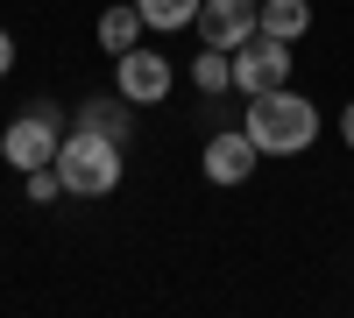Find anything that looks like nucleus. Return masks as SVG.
<instances>
[{
	"label": "nucleus",
	"mask_w": 354,
	"mask_h": 318,
	"mask_svg": "<svg viewBox=\"0 0 354 318\" xmlns=\"http://www.w3.org/2000/svg\"><path fill=\"white\" fill-rule=\"evenodd\" d=\"M340 141H347V149H354V99L340 106Z\"/></svg>",
	"instance_id": "2eb2a0df"
},
{
	"label": "nucleus",
	"mask_w": 354,
	"mask_h": 318,
	"mask_svg": "<svg viewBox=\"0 0 354 318\" xmlns=\"http://www.w3.org/2000/svg\"><path fill=\"white\" fill-rule=\"evenodd\" d=\"M142 28H149V21H142V8H135V0H121V8L100 14V50H106V57H128V50L142 43Z\"/></svg>",
	"instance_id": "1a4fd4ad"
},
{
	"label": "nucleus",
	"mask_w": 354,
	"mask_h": 318,
	"mask_svg": "<svg viewBox=\"0 0 354 318\" xmlns=\"http://www.w3.org/2000/svg\"><path fill=\"white\" fill-rule=\"evenodd\" d=\"M135 8H142V21H149V28H163V36H177V28L198 21V0H135Z\"/></svg>",
	"instance_id": "f8f14e48"
},
{
	"label": "nucleus",
	"mask_w": 354,
	"mask_h": 318,
	"mask_svg": "<svg viewBox=\"0 0 354 318\" xmlns=\"http://www.w3.org/2000/svg\"><path fill=\"white\" fill-rule=\"evenodd\" d=\"M8 71H15V36L0 28V78H8Z\"/></svg>",
	"instance_id": "4468645a"
},
{
	"label": "nucleus",
	"mask_w": 354,
	"mask_h": 318,
	"mask_svg": "<svg viewBox=\"0 0 354 318\" xmlns=\"http://www.w3.org/2000/svg\"><path fill=\"white\" fill-rule=\"evenodd\" d=\"M255 163H262V149L248 141V128H227V135L205 141V177H213V184H248Z\"/></svg>",
	"instance_id": "0eeeda50"
},
{
	"label": "nucleus",
	"mask_w": 354,
	"mask_h": 318,
	"mask_svg": "<svg viewBox=\"0 0 354 318\" xmlns=\"http://www.w3.org/2000/svg\"><path fill=\"white\" fill-rule=\"evenodd\" d=\"M192 28L213 50H234V43H248L255 28H262V0H198V21Z\"/></svg>",
	"instance_id": "423d86ee"
},
{
	"label": "nucleus",
	"mask_w": 354,
	"mask_h": 318,
	"mask_svg": "<svg viewBox=\"0 0 354 318\" xmlns=\"http://www.w3.org/2000/svg\"><path fill=\"white\" fill-rule=\"evenodd\" d=\"M71 128H93V135H106V141H135V106L121 99V92H93V99H78V113H71Z\"/></svg>",
	"instance_id": "6e6552de"
},
{
	"label": "nucleus",
	"mask_w": 354,
	"mask_h": 318,
	"mask_svg": "<svg viewBox=\"0 0 354 318\" xmlns=\"http://www.w3.org/2000/svg\"><path fill=\"white\" fill-rule=\"evenodd\" d=\"M248 141L262 156H305L319 141V106L305 92H290V85H277V92H255L248 99Z\"/></svg>",
	"instance_id": "f03ea898"
},
{
	"label": "nucleus",
	"mask_w": 354,
	"mask_h": 318,
	"mask_svg": "<svg viewBox=\"0 0 354 318\" xmlns=\"http://www.w3.org/2000/svg\"><path fill=\"white\" fill-rule=\"evenodd\" d=\"M170 85H177V71H170V57H163V50L135 43L128 57H113V92H121L128 106H163V99H170Z\"/></svg>",
	"instance_id": "39448f33"
},
{
	"label": "nucleus",
	"mask_w": 354,
	"mask_h": 318,
	"mask_svg": "<svg viewBox=\"0 0 354 318\" xmlns=\"http://www.w3.org/2000/svg\"><path fill=\"white\" fill-rule=\"evenodd\" d=\"M305 28H312V0H262V36L298 43Z\"/></svg>",
	"instance_id": "9d476101"
},
{
	"label": "nucleus",
	"mask_w": 354,
	"mask_h": 318,
	"mask_svg": "<svg viewBox=\"0 0 354 318\" xmlns=\"http://www.w3.org/2000/svg\"><path fill=\"white\" fill-rule=\"evenodd\" d=\"M50 170L64 177V198H113L121 177H128V149L106 141V135H93V128H64Z\"/></svg>",
	"instance_id": "f257e3e1"
},
{
	"label": "nucleus",
	"mask_w": 354,
	"mask_h": 318,
	"mask_svg": "<svg viewBox=\"0 0 354 318\" xmlns=\"http://www.w3.org/2000/svg\"><path fill=\"white\" fill-rule=\"evenodd\" d=\"M57 141H64V113H57L50 99H36V106L21 113V121H8V128H0V156H8V170L21 177V170L57 163Z\"/></svg>",
	"instance_id": "7ed1b4c3"
},
{
	"label": "nucleus",
	"mask_w": 354,
	"mask_h": 318,
	"mask_svg": "<svg viewBox=\"0 0 354 318\" xmlns=\"http://www.w3.org/2000/svg\"><path fill=\"white\" fill-rule=\"evenodd\" d=\"M21 184H28V198H36V206H57V198H64V177H57L50 163H43V170H21Z\"/></svg>",
	"instance_id": "ddd939ff"
},
{
	"label": "nucleus",
	"mask_w": 354,
	"mask_h": 318,
	"mask_svg": "<svg viewBox=\"0 0 354 318\" xmlns=\"http://www.w3.org/2000/svg\"><path fill=\"white\" fill-rule=\"evenodd\" d=\"M227 64H234V92H241V99L277 92V85H290V43H277V36H262V28H255L248 43L227 50Z\"/></svg>",
	"instance_id": "20e7f679"
},
{
	"label": "nucleus",
	"mask_w": 354,
	"mask_h": 318,
	"mask_svg": "<svg viewBox=\"0 0 354 318\" xmlns=\"http://www.w3.org/2000/svg\"><path fill=\"white\" fill-rule=\"evenodd\" d=\"M192 85H198L205 99H220V92H234V64H227V50H213V43H205V50L192 57Z\"/></svg>",
	"instance_id": "9b49d317"
}]
</instances>
